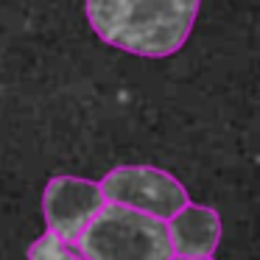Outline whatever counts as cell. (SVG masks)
Listing matches in <instances>:
<instances>
[{"label": "cell", "mask_w": 260, "mask_h": 260, "mask_svg": "<svg viewBox=\"0 0 260 260\" xmlns=\"http://www.w3.org/2000/svg\"><path fill=\"white\" fill-rule=\"evenodd\" d=\"M202 0H84L90 28L109 48L165 59L185 48Z\"/></svg>", "instance_id": "cell-1"}, {"label": "cell", "mask_w": 260, "mask_h": 260, "mask_svg": "<svg viewBox=\"0 0 260 260\" xmlns=\"http://www.w3.org/2000/svg\"><path fill=\"white\" fill-rule=\"evenodd\" d=\"M28 260H87V257L76 252V246L62 243L59 238H53L45 232V235L37 238L28 246Z\"/></svg>", "instance_id": "cell-6"}, {"label": "cell", "mask_w": 260, "mask_h": 260, "mask_svg": "<svg viewBox=\"0 0 260 260\" xmlns=\"http://www.w3.org/2000/svg\"><path fill=\"white\" fill-rule=\"evenodd\" d=\"M107 204L168 221L190 199L176 176L154 165H118L98 182Z\"/></svg>", "instance_id": "cell-3"}, {"label": "cell", "mask_w": 260, "mask_h": 260, "mask_svg": "<svg viewBox=\"0 0 260 260\" xmlns=\"http://www.w3.org/2000/svg\"><path fill=\"white\" fill-rule=\"evenodd\" d=\"M171 260H213V257H171Z\"/></svg>", "instance_id": "cell-7"}, {"label": "cell", "mask_w": 260, "mask_h": 260, "mask_svg": "<svg viewBox=\"0 0 260 260\" xmlns=\"http://www.w3.org/2000/svg\"><path fill=\"white\" fill-rule=\"evenodd\" d=\"M104 204H107L104 193L92 179H81V176L48 179L42 190V215H45L48 235L73 246Z\"/></svg>", "instance_id": "cell-4"}, {"label": "cell", "mask_w": 260, "mask_h": 260, "mask_svg": "<svg viewBox=\"0 0 260 260\" xmlns=\"http://www.w3.org/2000/svg\"><path fill=\"white\" fill-rule=\"evenodd\" d=\"M174 257H213L221 243V215L213 207L187 202L165 221Z\"/></svg>", "instance_id": "cell-5"}, {"label": "cell", "mask_w": 260, "mask_h": 260, "mask_svg": "<svg viewBox=\"0 0 260 260\" xmlns=\"http://www.w3.org/2000/svg\"><path fill=\"white\" fill-rule=\"evenodd\" d=\"M87 260H171L165 221L104 204L73 243Z\"/></svg>", "instance_id": "cell-2"}]
</instances>
